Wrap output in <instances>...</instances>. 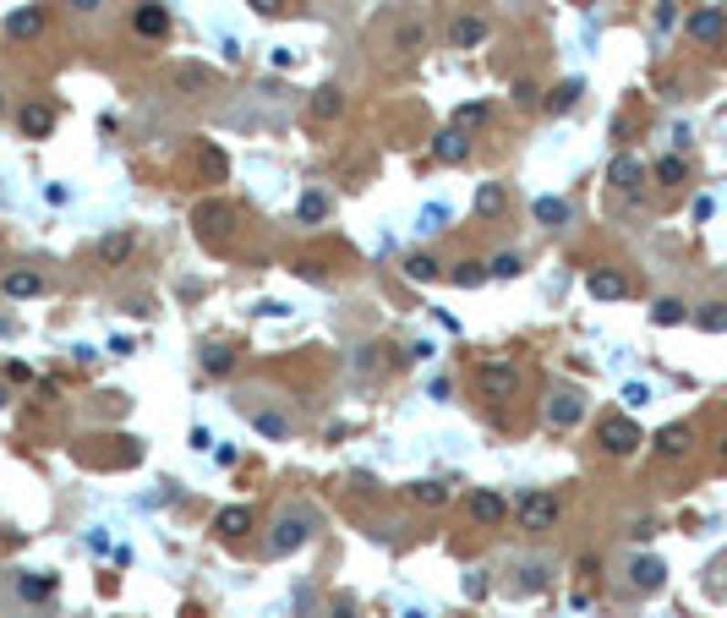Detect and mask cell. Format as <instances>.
Segmentation results:
<instances>
[{
	"label": "cell",
	"instance_id": "cell-1",
	"mask_svg": "<svg viewBox=\"0 0 727 618\" xmlns=\"http://www.w3.org/2000/svg\"><path fill=\"white\" fill-rule=\"evenodd\" d=\"M312 526H317V515H312L306 504H285V509H279V520H274V531H268V559L296 553V548L312 537Z\"/></svg>",
	"mask_w": 727,
	"mask_h": 618
},
{
	"label": "cell",
	"instance_id": "cell-2",
	"mask_svg": "<svg viewBox=\"0 0 727 618\" xmlns=\"http://www.w3.org/2000/svg\"><path fill=\"white\" fill-rule=\"evenodd\" d=\"M520 383H525L520 361H504V356L476 361V394H482V400H514V394H520Z\"/></svg>",
	"mask_w": 727,
	"mask_h": 618
},
{
	"label": "cell",
	"instance_id": "cell-3",
	"mask_svg": "<svg viewBox=\"0 0 727 618\" xmlns=\"http://www.w3.org/2000/svg\"><path fill=\"white\" fill-rule=\"evenodd\" d=\"M514 520H520V531H553L564 520V498L547 493V487H531V493H520Z\"/></svg>",
	"mask_w": 727,
	"mask_h": 618
},
{
	"label": "cell",
	"instance_id": "cell-4",
	"mask_svg": "<svg viewBox=\"0 0 727 618\" xmlns=\"http://www.w3.org/2000/svg\"><path fill=\"white\" fill-rule=\"evenodd\" d=\"M197 236H203L208 246L224 252V246L235 241V208H230V203H203V208H197Z\"/></svg>",
	"mask_w": 727,
	"mask_h": 618
},
{
	"label": "cell",
	"instance_id": "cell-5",
	"mask_svg": "<svg viewBox=\"0 0 727 618\" xmlns=\"http://www.w3.org/2000/svg\"><path fill=\"white\" fill-rule=\"evenodd\" d=\"M597 438H602V449H608V455H635V449L646 444V438H640V427H635L629 416H618V411H613V416H602Z\"/></svg>",
	"mask_w": 727,
	"mask_h": 618
},
{
	"label": "cell",
	"instance_id": "cell-6",
	"mask_svg": "<svg viewBox=\"0 0 727 618\" xmlns=\"http://www.w3.org/2000/svg\"><path fill=\"white\" fill-rule=\"evenodd\" d=\"M131 252H137V230H109V236H99L93 263H99V268H126Z\"/></svg>",
	"mask_w": 727,
	"mask_h": 618
},
{
	"label": "cell",
	"instance_id": "cell-7",
	"mask_svg": "<svg viewBox=\"0 0 727 618\" xmlns=\"http://www.w3.org/2000/svg\"><path fill=\"white\" fill-rule=\"evenodd\" d=\"M586 416V394L580 389H553L547 394V427H580Z\"/></svg>",
	"mask_w": 727,
	"mask_h": 618
},
{
	"label": "cell",
	"instance_id": "cell-8",
	"mask_svg": "<svg viewBox=\"0 0 727 618\" xmlns=\"http://www.w3.org/2000/svg\"><path fill=\"white\" fill-rule=\"evenodd\" d=\"M487 38H493V22L476 16V11H465V16L449 22V49H476V44H487Z\"/></svg>",
	"mask_w": 727,
	"mask_h": 618
},
{
	"label": "cell",
	"instance_id": "cell-9",
	"mask_svg": "<svg viewBox=\"0 0 727 618\" xmlns=\"http://www.w3.org/2000/svg\"><path fill=\"white\" fill-rule=\"evenodd\" d=\"M0 290H5L11 301H33V296L49 290V279H44L38 268H5V274H0Z\"/></svg>",
	"mask_w": 727,
	"mask_h": 618
},
{
	"label": "cell",
	"instance_id": "cell-10",
	"mask_svg": "<svg viewBox=\"0 0 727 618\" xmlns=\"http://www.w3.org/2000/svg\"><path fill=\"white\" fill-rule=\"evenodd\" d=\"M690 38H695V44H722L727 38V11H717V5L690 11Z\"/></svg>",
	"mask_w": 727,
	"mask_h": 618
},
{
	"label": "cell",
	"instance_id": "cell-11",
	"mask_svg": "<svg viewBox=\"0 0 727 618\" xmlns=\"http://www.w3.org/2000/svg\"><path fill=\"white\" fill-rule=\"evenodd\" d=\"M16 131H22V137H49V131H55V104L27 99V104L16 110Z\"/></svg>",
	"mask_w": 727,
	"mask_h": 618
},
{
	"label": "cell",
	"instance_id": "cell-12",
	"mask_svg": "<svg viewBox=\"0 0 727 618\" xmlns=\"http://www.w3.org/2000/svg\"><path fill=\"white\" fill-rule=\"evenodd\" d=\"M651 449H657L662 460H684V455L695 449V427H690V422H673V427H662V433L651 438Z\"/></svg>",
	"mask_w": 727,
	"mask_h": 618
},
{
	"label": "cell",
	"instance_id": "cell-13",
	"mask_svg": "<svg viewBox=\"0 0 727 618\" xmlns=\"http://www.w3.org/2000/svg\"><path fill=\"white\" fill-rule=\"evenodd\" d=\"M0 33L16 38V44H22V38H38V33H44V11H38V5H16V11H5Z\"/></svg>",
	"mask_w": 727,
	"mask_h": 618
},
{
	"label": "cell",
	"instance_id": "cell-14",
	"mask_svg": "<svg viewBox=\"0 0 727 618\" xmlns=\"http://www.w3.org/2000/svg\"><path fill=\"white\" fill-rule=\"evenodd\" d=\"M465 509H471V520H476V526H504V520H509V504H504L493 487H476Z\"/></svg>",
	"mask_w": 727,
	"mask_h": 618
},
{
	"label": "cell",
	"instance_id": "cell-15",
	"mask_svg": "<svg viewBox=\"0 0 727 618\" xmlns=\"http://www.w3.org/2000/svg\"><path fill=\"white\" fill-rule=\"evenodd\" d=\"M131 27H137L142 38H164V33H170V5H159V0H142V5L131 11Z\"/></svg>",
	"mask_w": 727,
	"mask_h": 618
},
{
	"label": "cell",
	"instance_id": "cell-16",
	"mask_svg": "<svg viewBox=\"0 0 727 618\" xmlns=\"http://www.w3.org/2000/svg\"><path fill=\"white\" fill-rule=\"evenodd\" d=\"M306 110H312V120H323V126H328V120H339V115H345V88H339V82H323V88L312 93V104H306Z\"/></svg>",
	"mask_w": 727,
	"mask_h": 618
},
{
	"label": "cell",
	"instance_id": "cell-17",
	"mask_svg": "<svg viewBox=\"0 0 727 618\" xmlns=\"http://www.w3.org/2000/svg\"><path fill=\"white\" fill-rule=\"evenodd\" d=\"M465 153H471V137H465L460 126H443V131L432 137V159H438V164H460Z\"/></svg>",
	"mask_w": 727,
	"mask_h": 618
},
{
	"label": "cell",
	"instance_id": "cell-18",
	"mask_svg": "<svg viewBox=\"0 0 727 618\" xmlns=\"http://www.w3.org/2000/svg\"><path fill=\"white\" fill-rule=\"evenodd\" d=\"M586 290H591L597 301H624V296H629V279H624L618 268H591Z\"/></svg>",
	"mask_w": 727,
	"mask_h": 618
},
{
	"label": "cell",
	"instance_id": "cell-19",
	"mask_svg": "<svg viewBox=\"0 0 727 618\" xmlns=\"http://www.w3.org/2000/svg\"><path fill=\"white\" fill-rule=\"evenodd\" d=\"M170 88L186 93V99H197V93L213 88V71H208V66H175V71H170Z\"/></svg>",
	"mask_w": 727,
	"mask_h": 618
},
{
	"label": "cell",
	"instance_id": "cell-20",
	"mask_svg": "<svg viewBox=\"0 0 727 618\" xmlns=\"http://www.w3.org/2000/svg\"><path fill=\"white\" fill-rule=\"evenodd\" d=\"M608 181H613L618 192H640V181H646V164H640L635 153H618V159L608 164Z\"/></svg>",
	"mask_w": 727,
	"mask_h": 618
},
{
	"label": "cell",
	"instance_id": "cell-21",
	"mask_svg": "<svg viewBox=\"0 0 727 618\" xmlns=\"http://www.w3.org/2000/svg\"><path fill=\"white\" fill-rule=\"evenodd\" d=\"M252 526H257V515H252L246 504H230V509H219V515H213V531H219V537H230V542H235V537H246Z\"/></svg>",
	"mask_w": 727,
	"mask_h": 618
},
{
	"label": "cell",
	"instance_id": "cell-22",
	"mask_svg": "<svg viewBox=\"0 0 727 618\" xmlns=\"http://www.w3.org/2000/svg\"><path fill=\"white\" fill-rule=\"evenodd\" d=\"M55 586H60V581H55L49 570H27V575H16V597H22V602H49Z\"/></svg>",
	"mask_w": 727,
	"mask_h": 618
},
{
	"label": "cell",
	"instance_id": "cell-23",
	"mask_svg": "<svg viewBox=\"0 0 727 618\" xmlns=\"http://www.w3.org/2000/svg\"><path fill=\"white\" fill-rule=\"evenodd\" d=\"M662 581H668V564H662V559H635V564H629V586H635V592H657Z\"/></svg>",
	"mask_w": 727,
	"mask_h": 618
},
{
	"label": "cell",
	"instance_id": "cell-24",
	"mask_svg": "<svg viewBox=\"0 0 727 618\" xmlns=\"http://www.w3.org/2000/svg\"><path fill=\"white\" fill-rule=\"evenodd\" d=\"M421 44H427V27H421L416 16L394 22V49H400V55H421Z\"/></svg>",
	"mask_w": 727,
	"mask_h": 618
},
{
	"label": "cell",
	"instance_id": "cell-25",
	"mask_svg": "<svg viewBox=\"0 0 727 618\" xmlns=\"http://www.w3.org/2000/svg\"><path fill=\"white\" fill-rule=\"evenodd\" d=\"M504 208H509V192H504L498 181H482V186H476V214H482V219H498Z\"/></svg>",
	"mask_w": 727,
	"mask_h": 618
},
{
	"label": "cell",
	"instance_id": "cell-26",
	"mask_svg": "<svg viewBox=\"0 0 727 618\" xmlns=\"http://www.w3.org/2000/svg\"><path fill=\"white\" fill-rule=\"evenodd\" d=\"M405 279H410V285H432V279H443V263L427 257V252H410V257H405Z\"/></svg>",
	"mask_w": 727,
	"mask_h": 618
},
{
	"label": "cell",
	"instance_id": "cell-27",
	"mask_svg": "<svg viewBox=\"0 0 727 618\" xmlns=\"http://www.w3.org/2000/svg\"><path fill=\"white\" fill-rule=\"evenodd\" d=\"M296 219L301 225H323L328 219V192H301L296 197Z\"/></svg>",
	"mask_w": 727,
	"mask_h": 618
},
{
	"label": "cell",
	"instance_id": "cell-28",
	"mask_svg": "<svg viewBox=\"0 0 727 618\" xmlns=\"http://www.w3.org/2000/svg\"><path fill=\"white\" fill-rule=\"evenodd\" d=\"M580 93H586V88H580V77H569V82H558L542 104H547L553 115H564V110H575V104H580Z\"/></svg>",
	"mask_w": 727,
	"mask_h": 618
},
{
	"label": "cell",
	"instance_id": "cell-29",
	"mask_svg": "<svg viewBox=\"0 0 727 618\" xmlns=\"http://www.w3.org/2000/svg\"><path fill=\"white\" fill-rule=\"evenodd\" d=\"M684 318H690V307H684L679 296H662V301L651 307V323H657V329H679Z\"/></svg>",
	"mask_w": 727,
	"mask_h": 618
},
{
	"label": "cell",
	"instance_id": "cell-30",
	"mask_svg": "<svg viewBox=\"0 0 727 618\" xmlns=\"http://www.w3.org/2000/svg\"><path fill=\"white\" fill-rule=\"evenodd\" d=\"M449 279H454L460 290H476V285H487V263L465 257V263H454V268H449Z\"/></svg>",
	"mask_w": 727,
	"mask_h": 618
},
{
	"label": "cell",
	"instance_id": "cell-31",
	"mask_svg": "<svg viewBox=\"0 0 727 618\" xmlns=\"http://www.w3.org/2000/svg\"><path fill=\"white\" fill-rule=\"evenodd\" d=\"M252 427H257L263 438H274V444H279V438H290V422H285L279 411H252Z\"/></svg>",
	"mask_w": 727,
	"mask_h": 618
},
{
	"label": "cell",
	"instance_id": "cell-32",
	"mask_svg": "<svg viewBox=\"0 0 727 618\" xmlns=\"http://www.w3.org/2000/svg\"><path fill=\"white\" fill-rule=\"evenodd\" d=\"M410 498H416L421 509H443V504H449L454 493H449L443 482H416V487H410Z\"/></svg>",
	"mask_w": 727,
	"mask_h": 618
},
{
	"label": "cell",
	"instance_id": "cell-33",
	"mask_svg": "<svg viewBox=\"0 0 727 618\" xmlns=\"http://www.w3.org/2000/svg\"><path fill=\"white\" fill-rule=\"evenodd\" d=\"M695 329H706V334H727V301H706V307L695 312Z\"/></svg>",
	"mask_w": 727,
	"mask_h": 618
},
{
	"label": "cell",
	"instance_id": "cell-34",
	"mask_svg": "<svg viewBox=\"0 0 727 618\" xmlns=\"http://www.w3.org/2000/svg\"><path fill=\"white\" fill-rule=\"evenodd\" d=\"M657 181H662V186H684V181H690V164H684L679 153H668V159H657Z\"/></svg>",
	"mask_w": 727,
	"mask_h": 618
},
{
	"label": "cell",
	"instance_id": "cell-35",
	"mask_svg": "<svg viewBox=\"0 0 727 618\" xmlns=\"http://www.w3.org/2000/svg\"><path fill=\"white\" fill-rule=\"evenodd\" d=\"M542 225H569V203L564 197H536V208H531Z\"/></svg>",
	"mask_w": 727,
	"mask_h": 618
},
{
	"label": "cell",
	"instance_id": "cell-36",
	"mask_svg": "<svg viewBox=\"0 0 727 618\" xmlns=\"http://www.w3.org/2000/svg\"><path fill=\"white\" fill-rule=\"evenodd\" d=\"M487 274H493V279H520V274H525V257H520V252H498V257L487 263Z\"/></svg>",
	"mask_w": 727,
	"mask_h": 618
},
{
	"label": "cell",
	"instance_id": "cell-37",
	"mask_svg": "<svg viewBox=\"0 0 727 618\" xmlns=\"http://www.w3.org/2000/svg\"><path fill=\"white\" fill-rule=\"evenodd\" d=\"M230 367H235V356H230L224 345H208V351H203V372H213V378H224Z\"/></svg>",
	"mask_w": 727,
	"mask_h": 618
},
{
	"label": "cell",
	"instance_id": "cell-38",
	"mask_svg": "<svg viewBox=\"0 0 727 618\" xmlns=\"http://www.w3.org/2000/svg\"><path fill=\"white\" fill-rule=\"evenodd\" d=\"M514 104H520V110H536V104H542V88H536L531 77H520V82H514Z\"/></svg>",
	"mask_w": 727,
	"mask_h": 618
},
{
	"label": "cell",
	"instance_id": "cell-39",
	"mask_svg": "<svg viewBox=\"0 0 727 618\" xmlns=\"http://www.w3.org/2000/svg\"><path fill=\"white\" fill-rule=\"evenodd\" d=\"M454 120H460V131H465V126H482V120H487V104H482V99H476V104H460Z\"/></svg>",
	"mask_w": 727,
	"mask_h": 618
},
{
	"label": "cell",
	"instance_id": "cell-40",
	"mask_svg": "<svg viewBox=\"0 0 727 618\" xmlns=\"http://www.w3.org/2000/svg\"><path fill=\"white\" fill-rule=\"evenodd\" d=\"M443 225H449V208L432 203V208H421V225H416V230H443Z\"/></svg>",
	"mask_w": 727,
	"mask_h": 618
},
{
	"label": "cell",
	"instance_id": "cell-41",
	"mask_svg": "<svg viewBox=\"0 0 727 618\" xmlns=\"http://www.w3.org/2000/svg\"><path fill=\"white\" fill-rule=\"evenodd\" d=\"M246 5H252L257 16H285V11H290V0H246Z\"/></svg>",
	"mask_w": 727,
	"mask_h": 618
},
{
	"label": "cell",
	"instance_id": "cell-42",
	"mask_svg": "<svg viewBox=\"0 0 727 618\" xmlns=\"http://www.w3.org/2000/svg\"><path fill=\"white\" fill-rule=\"evenodd\" d=\"M673 22H679V5H673V0H662V5H657V27H673Z\"/></svg>",
	"mask_w": 727,
	"mask_h": 618
},
{
	"label": "cell",
	"instance_id": "cell-43",
	"mask_svg": "<svg viewBox=\"0 0 727 618\" xmlns=\"http://www.w3.org/2000/svg\"><path fill=\"white\" fill-rule=\"evenodd\" d=\"M646 400H651V389H646V383H629V389H624V405H646Z\"/></svg>",
	"mask_w": 727,
	"mask_h": 618
},
{
	"label": "cell",
	"instance_id": "cell-44",
	"mask_svg": "<svg viewBox=\"0 0 727 618\" xmlns=\"http://www.w3.org/2000/svg\"><path fill=\"white\" fill-rule=\"evenodd\" d=\"M71 5H77V11H93V5H99V0H71Z\"/></svg>",
	"mask_w": 727,
	"mask_h": 618
},
{
	"label": "cell",
	"instance_id": "cell-45",
	"mask_svg": "<svg viewBox=\"0 0 727 618\" xmlns=\"http://www.w3.org/2000/svg\"><path fill=\"white\" fill-rule=\"evenodd\" d=\"M717 466H722V471H727V438H722V449H717Z\"/></svg>",
	"mask_w": 727,
	"mask_h": 618
},
{
	"label": "cell",
	"instance_id": "cell-46",
	"mask_svg": "<svg viewBox=\"0 0 727 618\" xmlns=\"http://www.w3.org/2000/svg\"><path fill=\"white\" fill-rule=\"evenodd\" d=\"M328 618H350V613H345V608H334V613H328Z\"/></svg>",
	"mask_w": 727,
	"mask_h": 618
},
{
	"label": "cell",
	"instance_id": "cell-47",
	"mask_svg": "<svg viewBox=\"0 0 727 618\" xmlns=\"http://www.w3.org/2000/svg\"><path fill=\"white\" fill-rule=\"evenodd\" d=\"M405 618H427V613H416V608H410V613H405Z\"/></svg>",
	"mask_w": 727,
	"mask_h": 618
},
{
	"label": "cell",
	"instance_id": "cell-48",
	"mask_svg": "<svg viewBox=\"0 0 727 618\" xmlns=\"http://www.w3.org/2000/svg\"><path fill=\"white\" fill-rule=\"evenodd\" d=\"M0 110H5V93H0Z\"/></svg>",
	"mask_w": 727,
	"mask_h": 618
}]
</instances>
